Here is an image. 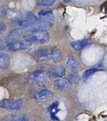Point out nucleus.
Segmentation results:
<instances>
[{
	"label": "nucleus",
	"mask_w": 107,
	"mask_h": 121,
	"mask_svg": "<svg viewBox=\"0 0 107 121\" xmlns=\"http://www.w3.org/2000/svg\"><path fill=\"white\" fill-rule=\"evenodd\" d=\"M38 18L31 12H26L17 15L12 19L13 23L21 27H32L37 22Z\"/></svg>",
	"instance_id": "2"
},
{
	"label": "nucleus",
	"mask_w": 107,
	"mask_h": 121,
	"mask_svg": "<svg viewBox=\"0 0 107 121\" xmlns=\"http://www.w3.org/2000/svg\"><path fill=\"white\" fill-rule=\"evenodd\" d=\"M92 43V40L90 39H85V40H79L72 42L71 43V46L75 50L79 51L87 47Z\"/></svg>",
	"instance_id": "13"
},
{
	"label": "nucleus",
	"mask_w": 107,
	"mask_h": 121,
	"mask_svg": "<svg viewBox=\"0 0 107 121\" xmlns=\"http://www.w3.org/2000/svg\"><path fill=\"white\" fill-rule=\"evenodd\" d=\"M47 59L53 62L58 63L62 60V55L59 50L57 49H52L48 51Z\"/></svg>",
	"instance_id": "12"
},
{
	"label": "nucleus",
	"mask_w": 107,
	"mask_h": 121,
	"mask_svg": "<svg viewBox=\"0 0 107 121\" xmlns=\"http://www.w3.org/2000/svg\"><path fill=\"white\" fill-rule=\"evenodd\" d=\"M71 82L69 79L65 78H62L57 80L54 83L55 88L59 91H67L69 89L71 86Z\"/></svg>",
	"instance_id": "9"
},
{
	"label": "nucleus",
	"mask_w": 107,
	"mask_h": 121,
	"mask_svg": "<svg viewBox=\"0 0 107 121\" xmlns=\"http://www.w3.org/2000/svg\"><path fill=\"white\" fill-rule=\"evenodd\" d=\"M80 80V77L79 74L76 73H72L71 74H70L69 76V80L71 84H77L79 82Z\"/></svg>",
	"instance_id": "20"
},
{
	"label": "nucleus",
	"mask_w": 107,
	"mask_h": 121,
	"mask_svg": "<svg viewBox=\"0 0 107 121\" xmlns=\"http://www.w3.org/2000/svg\"><path fill=\"white\" fill-rule=\"evenodd\" d=\"M72 0H64V2H65V3H68V2H71Z\"/></svg>",
	"instance_id": "23"
},
{
	"label": "nucleus",
	"mask_w": 107,
	"mask_h": 121,
	"mask_svg": "<svg viewBox=\"0 0 107 121\" xmlns=\"http://www.w3.org/2000/svg\"><path fill=\"white\" fill-rule=\"evenodd\" d=\"M48 71L52 76L55 78H62L66 73L65 69L62 67H50Z\"/></svg>",
	"instance_id": "11"
},
{
	"label": "nucleus",
	"mask_w": 107,
	"mask_h": 121,
	"mask_svg": "<svg viewBox=\"0 0 107 121\" xmlns=\"http://www.w3.org/2000/svg\"><path fill=\"white\" fill-rule=\"evenodd\" d=\"M59 101H55L53 104H51L48 108V111L50 113L51 118L54 121H59V119L57 117V113L60 111L59 109Z\"/></svg>",
	"instance_id": "10"
},
{
	"label": "nucleus",
	"mask_w": 107,
	"mask_h": 121,
	"mask_svg": "<svg viewBox=\"0 0 107 121\" xmlns=\"http://www.w3.org/2000/svg\"><path fill=\"white\" fill-rule=\"evenodd\" d=\"M30 47V44L28 42L20 40H15L8 42L7 48L12 51L18 50H27Z\"/></svg>",
	"instance_id": "6"
},
{
	"label": "nucleus",
	"mask_w": 107,
	"mask_h": 121,
	"mask_svg": "<svg viewBox=\"0 0 107 121\" xmlns=\"http://www.w3.org/2000/svg\"><path fill=\"white\" fill-rule=\"evenodd\" d=\"M39 18L36 24L31 27L29 30L30 33L42 30L47 27H50L54 25V16L53 12L49 10H43L39 12Z\"/></svg>",
	"instance_id": "1"
},
{
	"label": "nucleus",
	"mask_w": 107,
	"mask_h": 121,
	"mask_svg": "<svg viewBox=\"0 0 107 121\" xmlns=\"http://www.w3.org/2000/svg\"><path fill=\"white\" fill-rule=\"evenodd\" d=\"M66 64L69 69L72 71H75L78 68L79 61L74 55H70L68 57Z\"/></svg>",
	"instance_id": "14"
},
{
	"label": "nucleus",
	"mask_w": 107,
	"mask_h": 121,
	"mask_svg": "<svg viewBox=\"0 0 107 121\" xmlns=\"http://www.w3.org/2000/svg\"><path fill=\"white\" fill-rule=\"evenodd\" d=\"M26 33V29H24L23 28H17V29L12 30L7 35L6 39L8 42L18 40V38H19Z\"/></svg>",
	"instance_id": "7"
},
{
	"label": "nucleus",
	"mask_w": 107,
	"mask_h": 121,
	"mask_svg": "<svg viewBox=\"0 0 107 121\" xmlns=\"http://www.w3.org/2000/svg\"><path fill=\"white\" fill-rule=\"evenodd\" d=\"M35 98L40 102L50 101L53 98V93L49 90H41L35 95Z\"/></svg>",
	"instance_id": "8"
},
{
	"label": "nucleus",
	"mask_w": 107,
	"mask_h": 121,
	"mask_svg": "<svg viewBox=\"0 0 107 121\" xmlns=\"http://www.w3.org/2000/svg\"><path fill=\"white\" fill-rule=\"evenodd\" d=\"M48 51L49 50L46 49H40L37 50L36 52V55L39 59L47 58Z\"/></svg>",
	"instance_id": "18"
},
{
	"label": "nucleus",
	"mask_w": 107,
	"mask_h": 121,
	"mask_svg": "<svg viewBox=\"0 0 107 121\" xmlns=\"http://www.w3.org/2000/svg\"><path fill=\"white\" fill-rule=\"evenodd\" d=\"M57 0H38V5L43 7H49L53 6Z\"/></svg>",
	"instance_id": "17"
},
{
	"label": "nucleus",
	"mask_w": 107,
	"mask_h": 121,
	"mask_svg": "<svg viewBox=\"0 0 107 121\" xmlns=\"http://www.w3.org/2000/svg\"><path fill=\"white\" fill-rule=\"evenodd\" d=\"M10 57L7 53H0V69H6L9 67Z\"/></svg>",
	"instance_id": "16"
},
{
	"label": "nucleus",
	"mask_w": 107,
	"mask_h": 121,
	"mask_svg": "<svg viewBox=\"0 0 107 121\" xmlns=\"http://www.w3.org/2000/svg\"><path fill=\"white\" fill-rule=\"evenodd\" d=\"M23 102L21 99H6L0 102V108L10 110H19L23 108Z\"/></svg>",
	"instance_id": "4"
},
{
	"label": "nucleus",
	"mask_w": 107,
	"mask_h": 121,
	"mask_svg": "<svg viewBox=\"0 0 107 121\" xmlns=\"http://www.w3.org/2000/svg\"><path fill=\"white\" fill-rule=\"evenodd\" d=\"M3 44V38H2V36L0 35V46Z\"/></svg>",
	"instance_id": "22"
},
{
	"label": "nucleus",
	"mask_w": 107,
	"mask_h": 121,
	"mask_svg": "<svg viewBox=\"0 0 107 121\" xmlns=\"http://www.w3.org/2000/svg\"><path fill=\"white\" fill-rule=\"evenodd\" d=\"M98 71H99V69H97V68L89 69L85 71V72L84 73L83 78L85 80L88 79V78H89L90 77L92 76L93 74H94V73H95L96 72H97Z\"/></svg>",
	"instance_id": "19"
},
{
	"label": "nucleus",
	"mask_w": 107,
	"mask_h": 121,
	"mask_svg": "<svg viewBox=\"0 0 107 121\" xmlns=\"http://www.w3.org/2000/svg\"><path fill=\"white\" fill-rule=\"evenodd\" d=\"M25 39L29 43L43 44L49 42L50 35L47 31L42 30L30 33L26 36Z\"/></svg>",
	"instance_id": "3"
},
{
	"label": "nucleus",
	"mask_w": 107,
	"mask_h": 121,
	"mask_svg": "<svg viewBox=\"0 0 107 121\" xmlns=\"http://www.w3.org/2000/svg\"><path fill=\"white\" fill-rule=\"evenodd\" d=\"M6 26L5 24L2 22H0V32H2L6 30Z\"/></svg>",
	"instance_id": "21"
},
{
	"label": "nucleus",
	"mask_w": 107,
	"mask_h": 121,
	"mask_svg": "<svg viewBox=\"0 0 107 121\" xmlns=\"http://www.w3.org/2000/svg\"><path fill=\"white\" fill-rule=\"evenodd\" d=\"M2 121H28V119L23 115L9 114L2 118Z\"/></svg>",
	"instance_id": "15"
},
{
	"label": "nucleus",
	"mask_w": 107,
	"mask_h": 121,
	"mask_svg": "<svg viewBox=\"0 0 107 121\" xmlns=\"http://www.w3.org/2000/svg\"><path fill=\"white\" fill-rule=\"evenodd\" d=\"M32 78L38 85L40 86H45L49 83V77L47 73L43 71H36L31 74Z\"/></svg>",
	"instance_id": "5"
}]
</instances>
